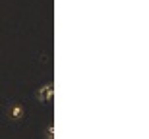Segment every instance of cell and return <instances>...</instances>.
Segmentation results:
<instances>
[{
  "label": "cell",
  "mask_w": 149,
  "mask_h": 139,
  "mask_svg": "<svg viewBox=\"0 0 149 139\" xmlns=\"http://www.w3.org/2000/svg\"><path fill=\"white\" fill-rule=\"evenodd\" d=\"M6 116L10 122H22L23 118L27 116V106L23 102H10L8 110H6Z\"/></svg>",
  "instance_id": "obj_1"
},
{
  "label": "cell",
  "mask_w": 149,
  "mask_h": 139,
  "mask_svg": "<svg viewBox=\"0 0 149 139\" xmlns=\"http://www.w3.org/2000/svg\"><path fill=\"white\" fill-rule=\"evenodd\" d=\"M35 99H37L39 102H50V100L54 99V85L52 83L41 85V87L35 91Z\"/></svg>",
  "instance_id": "obj_2"
}]
</instances>
